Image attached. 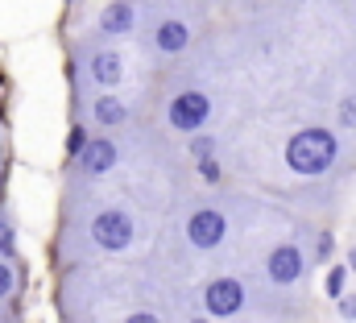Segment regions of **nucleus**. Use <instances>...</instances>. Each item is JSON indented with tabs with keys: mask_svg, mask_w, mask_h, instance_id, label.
I'll return each instance as SVG.
<instances>
[{
	"mask_svg": "<svg viewBox=\"0 0 356 323\" xmlns=\"http://www.w3.org/2000/svg\"><path fill=\"white\" fill-rule=\"evenodd\" d=\"M124 323H162V320H158L154 311H133V315H129Z\"/></svg>",
	"mask_w": 356,
	"mask_h": 323,
	"instance_id": "nucleus-20",
	"label": "nucleus"
},
{
	"mask_svg": "<svg viewBox=\"0 0 356 323\" xmlns=\"http://www.w3.org/2000/svg\"><path fill=\"white\" fill-rule=\"evenodd\" d=\"M186 150H191V158H195V162L216 158V141H211V137H203V133H199V137H191V145H186Z\"/></svg>",
	"mask_w": 356,
	"mask_h": 323,
	"instance_id": "nucleus-14",
	"label": "nucleus"
},
{
	"mask_svg": "<svg viewBox=\"0 0 356 323\" xmlns=\"http://www.w3.org/2000/svg\"><path fill=\"white\" fill-rule=\"evenodd\" d=\"M191 323H211V320H207V315H199V320H191Z\"/></svg>",
	"mask_w": 356,
	"mask_h": 323,
	"instance_id": "nucleus-23",
	"label": "nucleus"
},
{
	"mask_svg": "<svg viewBox=\"0 0 356 323\" xmlns=\"http://www.w3.org/2000/svg\"><path fill=\"white\" fill-rule=\"evenodd\" d=\"M336 120H340V129H356V91L340 100V108H336Z\"/></svg>",
	"mask_w": 356,
	"mask_h": 323,
	"instance_id": "nucleus-15",
	"label": "nucleus"
},
{
	"mask_svg": "<svg viewBox=\"0 0 356 323\" xmlns=\"http://www.w3.org/2000/svg\"><path fill=\"white\" fill-rule=\"evenodd\" d=\"M88 75L99 87H116L120 83V75H124V63H120V54L116 50H95L88 63Z\"/></svg>",
	"mask_w": 356,
	"mask_h": 323,
	"instance_id": "nucleus-10",
	"label": "nucleus"
},
{
	"mask_svg": "<svg viewBox=\"0 0 356 323\" xmlns=\"http://www.w3.org/2000/svg\"><path fill=\"white\" fill-rule=\"evenodd\" d=\"M199 178H203V182H220V162L216 158L199 162Z\"/></svg>",
	"mask_w": 356,
	"mask_h": 323,
	"instance_id": "nucleus-19",
	"label": "nucleus"
},
{
	"mask_svg": "<svg viewBox=\"0 0 356 323\" xmlns=\"http://www.w3.org/2000/svg\"><path fill=\"white\" fill-rule=\"evenodd\" d=\"M13 253H17V237H13V224H8V220H0V261H13Z\"/></svg>",
	"mask_w": 356,
	"mask_h": 323,
	"instance_id": "nucleus-16",
	"label": "nucleus"
},
{
	"mask_svg": "<svg viewBox=\"0 0 356 323\" xmlns=\"http://www.w3.org/2000/svg\"><path fill=\"white\" fill-rule=\"evenodd\" d=\"M91 241L108 253H120L137 241V220L124 212V207H104L95 220H91Z\"/></svg>",
	"mask_w": 356,
	"mask_h": 323,
	"instance_id": "nucleus-2",
	"label": "nucleus"
},
{
	"mask_svg": "<svg viewBox=\"0 0 356 323\" xmlns=\"http://www.w3.org/2000/svg\"><path fill=\"white\" fill-rule=\"evenodd\" d=\"M336 311H340V320L344 323H356V290H348V294L336 303Z\"/></svg>",
	"mask_w": 356,
	"mask_h": 323,
	"instance_id": "nucleus-17",
	"label": "nucleus"
},
{
	"mask_svg": "<svg viewBox=\"0 0 356 323\" xmlns=\"http://www.w3.org/2000/svg\"><path fill=\"white\" fill-rule=\"evenodd\" d=\"M203 307H207V320H232L245 307V282L232 278V274L211 278L203 286Z\"/></svg>",
	"mask_w": 356,
	"mask_h": 323,
	"instance_id": "nucleus-3",
	"label": "nucleus"
},
{
	"mask_svg": "<svg viewBox=\"0 0 356 323\" xmlns=\"http://www.w3.org/2000/svg\"><path fill=\"white\" fill-rule=\"evenodd\" d=\"M88 145H91L88 129H83V125H75V129H71V137H67V154H71V158H83V150H88Z\"/></svg>",
	"mask_w": 356,
	"mask_h": 323,
	"instance_id": "nucleus-13",
	"label": "nucleus"
},
{
	"mask_svg": "<svg viewBox=\"0 0 356 323\" xmlns=\"http://www.w3.org/2000/svg\"><path fill=\"white\" fill-rule=\"evenodd\" d=\"M302 269H307V257H302V249L294 241L277 244L273 253L266 257V274L273 286H294L298 278H302Z\"/></svg>",
	"mask_w": 356,
	"mask_h": 323,
	"instance_id": "nucleus-6",
	"label": "nucleus"
},
{
	"mask_svg": "<svg viewBox=\"0 0 356 323\" xmlns=\"http://www.w3.org/2000/svg\"><path fill=\"white\" fill-rule=\"evenodd\" d=\"M166 116H170V125H175L178 133H199L211 120V95H203V91H178L175 100H170V108H166Z\"/></svg>",
	"mask_w": 356,
	"mask_h": 323,
	"instance_id": "nucleus-4",
	"label": "nucleus"
},
{
	"mask_svg": "<svg viewBox=\"0 0 356 323\" xmlns=\"http://www.w3.org/2000/svg\"><path fill=\"white\" fill-rule=\"evenodd\" d=\"M224 237H228V220L220 207H199L186 216V241L195 249H216Z\"/></svg>",
	"mask_w": 356,
	"mask_h": 323,
	"instance_id": "nucleus-5",
	"label": "nucleus"
},
{
	"mask_svg": "<svg viewBox=\"0 0 356 323\" xmlns=\"http://www.w3.org/2000/svg\"><path fill=\"white\" fill-rule=\"evenodd\" d=\"M348 274H353V269H348V261H340V265H332V269H327V278H323L327 299H336V303H340V299L348 294V290H344V286H348Z\"/></svg>",
	"mask_w": 356,
	"mask_h": 323,
	"instance_id": "nucleus-12",
	"label": "nucleus"
},
{
	"mask_svg": "<svg viewBox=\"0 0 356 323\" xmlns=\"http://www.w3.org/2000/svg\"><path fill=\"white\" fill-rule=\"evenodd\" d=\"M315 257H319V261H327V257H332V237H319V249H315Z\"/></svg>",
	"mask_w": 356,
	"mask_h": 323,
	"instance_id": "nucleus-21",
	"label": "nucleus"
},
{
	"mask_svg": "<svg viewBox=\"0 0 356 323\" xmlns=\"http://www.w3.org/2000/svg\"><path fill=\"white\" fill-rule=\"evenodd\" d=\"M91 120H95L99 129H116V125H124V120H129V108H124L112 91H104V95L91 104Z\"/></svg>",
	"mask_w": 356,
	"mask_h": 323,
	"instance_id": "nucleus-11",
	"label": "nucleus"
},
{
	"mask_svg": "<svg viewBox=\"0 0 356 323\" xmlns=\"http://www.w3.org/2000/svg\"><path fill=\"white\" fill-rule=\"evenodd\" d=\"M137 25V8L129 4V0H112L104 13H99V33H108V38H120V33H129Z\"/></svg>",
	"mask_w": 356,
	"mask_h": 323,
	"instance_id": "nucleus-8",
	"label": "nucleus"
},
{
	"mask_svg": "<svg viewBox=\"0 0 356 323\" xmlns=\"http://www.w3.org/2000/svg\"><path fill=\"white\" fill-rule=\"evenodd\" d=\"M340 158V141L332 129H298L290 141H286V166L302 178H315L323 170H332V162Z\"/></svg>",
	"mask_w": 356,
	"mask_h": 323,
	"instance_id": "nucleus-1",
	"label": "nucleus"
},
{
	"mask_svg": "<svg viewBox=\"0 0 356 323\" xmlns=\"http://www.w3.org/2000/svg\"><path fill=\"white\" fill-rule=\"evenodd\" d=\"M13 286H17V274H13V265H8V261H0V299H8V294H13Z\"/></svg>",
	"mask_w": 356,
	"mask_h": 323,
	"instance_id": "nucleus-18",
	"label": "nucleus"
},
{
	"mask_svg": "<svg viewBox=\"0 0 356 323\" xmlns=\"http://www.w3.org/2000/svg\"><path fill=\"white\" fill-rule=\"evenodd\" d=\"M116 158L120 154H116V141L112 137H91V145L83 150V158H79V170L95 178V174H108L116 166Z\"/></svg>",
	"mask_w": 356,
	"mask_h": 323,
	"instance_id": "nucleus-7",
	"label": "nucleus"
},
{
	"mask_svg": "<svg viewBox=\"0 0 356 323\" xmlns=\"http://www.w3.org/2000/svg\"><path fill=\"white\" fill-rule=\"evenodd\" d=\"M186 42H191V29H186L178 17H166V21L154 29V50H158V54H182Z\"/></svg>",
	"mask_w": 356,
	"mask_h": 323,
	"instance_id": "nucleus-9",
	"label": "nucleus"
},
{
	"mask_svg": "<svg viewBox=\"0 0 356 323\" xmlns=\"http://www.w3.org/2000/svg\"><path fill=\"white\" fill-rule=\"evenodd\" d=\"M348 269H353V274H356V244H353V249H348Z\"/></svg>",
	"mask_w": 356,
	"mask_h": 323,
	"instance_id": "nucleus-22",
	"label": "nucleus"
}]
</instances>
